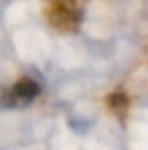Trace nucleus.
Returning a JSON list of instances; mask_svg holds the SVG:
<instances>
[{"label": "nucleus", "mask_w": 148, "mask_h": 150, "mask_svg": "<svg viewBox=\"0 0 148 150\" xmlns=\"http://www.w3.org/2000/svg\"><path fill=\"white\" fill-rule=\"evenodd\" d=\"M87 0H44V15L49 27L63 34L80 29Z\"/></svg>", "instance_id": "obj_1"}, {"label": "nucleus", "mask_w": 148, "mask_h": 150, "mask_svg": "<svg viewBox=\"0 0 148 150\" xmlns=\"http://www.w3.org/2000/svg\"><path fill=\"white\" fill-rule=\"evenodd\" d=\"M42 84L32 76H21L11 86L0 89V108H25L38 99Z\"/></svg>", "instance_id": "obj_2"}, {"label": "nucleus", "mask_w": 148, "mask_h": 150, "mask_svg": "<svg viewBox=\"0 0 148 150\" xmlns=\"http://www.w3.org/2000/svg\"><path fill=\"white\" fill-rule=\"evenodd\" d=\"M106 105L120 120H123L127 110H129V97H127V93H123L122 89H116V91H112L110 95L106 97Z\"/></svg>", "instance_id": "obj_3"}]
</instances>
